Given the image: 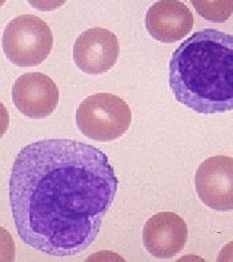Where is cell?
<instances>
[{
    "label": "cell",
    "instance_id": "obj_1",
    "mask_svg": "<svg viewBox=\"0 0 233 262\" xmlns=\"http://www.w3.org/2000/svg\"><path fill=\"white\" fill-rule=\"evenodd\" d=\"M119 180L108 157L69 139L33 142L19 151L10 177V205L19 238L52 256L89 249L112 206Z\"/></svg>",
    "mask_w": 233,
    "mask_h": 262
},
{
    "label": "cell",
    "instance_id": "obj_2",
    "mask_svg": "<svg viewBox=\"0 0 233 262\" xmlns=\"http://www.w3.org/2000/svg\"><path fill=\"white\" fill-rule=\"evenodd\" d=\"M169 84L177 101L198 114L233 110V35L195 32L172 55Z\"/></svg>",
    "mask_w": 233,
    "mask_h": 262
},
{
    "label": "cell",
    "instance_id": "obj_3",
    "mask_svg": "<svg viewBox=\"0 0 233 262\" xmlns=\"http://www.w3.org/2000/svg\"><path fill=\"white\" fill-rule=\"evenodd\" d=\"M131 110L114 94L102 93L87 97L77 109L78 128L88 138L110 142L121 137L131 126Z\"/></svg>",
    "mask_w": 233,
    "mask_h": 262
},
{
    "label": "cell",
    "instance_id": "obj_4",
    "mask_svg": "<svg viewBox=\"0 0 233 262\" xmlns=\"http://www.w3.org/2000/svg\"><path fill=\"white\" fill-rule=\"evenodd\" d=\"M53 45L51 28L37 16L16 17L3 31V52L10 62L19 67L41 64L51 54Z\"/></svg>",
    "mask_w": 233,
    "mask_h": 262
},
{
    "label": "cell",
    "instance_id": "obj_5",
    "mask_svg": "<svg viewBox=\"0 0 233 262\" xmlns=\"http://www.w3.org/2000/svg\"><path fill=\"white\" fill-rule=\"evenodd\" d=\"M196 189L206 206L219 212L233 210V159L215 156L197 168Z\"/></svg>",
    "mask_w": 233,
    "mask_h": 262
},
{
    "label": "cell",
    "instance_id": "obj_6",
    "mask_svg": "<svg viewBox=\"0 0 233 262\" xmlns=\"http://www.w3.org/2000/svg\"><path fill=\"white\" fill-rule=\"evenodd\" d=\"M120 55L119 40L112 31L93 28L82 32L75 41L73 58L84 73L98 75L108 72Z\"/></svg>",
    "mask_w": 233,
    "mask_h": 262
},
{
    "label": "cell",
    "instance_id": "obj_7",
    "mask_svg": "<svg viewBox=\"0 0 233 262\" xmlns=\"http://www.w3.org/2000/svg\"><path fill=\"white\" fill-rule=\"evenodd\" d=\"M16 108L30 119H44L56 110L59 92L52 78L44 73L31 72L19 76L12 88Z\"/></svg>",
    "mask_w": 233,
    "mask_h": 262
},
{
    "label": "cell",
    "instance_id": "obj_8",
    "mask_svg": "<svg viewBox=\"0 0 233 262\" xmlns=\"http://www.w3.org/2000/svg\"><path fill=\"white\" fill-rule=\"evenodd\" d=\"M187 225L183 217L161 212L150 217L143 229V243L153 256L168 259L176 256L186 243Z\"/></svg>",
    "mask_w": 233,
    "mask_h": 262
},
{
    "label": "cell",
    "instance_id": "obj_9",
    "mask_svg": "<svg viewBox=\"0 0 233 262\" xmlns=\"http://www.w3.org/2000/svg\"><path fill=\"white\" fill-rule=\"evenodd\" d=\"M150 35L162 43H175L192 31L195 19L192 11L178 0H159L150 7L146 18Z\"/></svg>",
    "mask_w": 233,
    "mask_h": 262
},
{
    "label": "cell",
    "instance_id": "obj_10",
    "mask_svg": "<svg viewBox=\"0 0 233 262\" xmlns=\"http://www.w3.org/2000/svg\"><path fill=\"white\" fill-rule=\"evenodd\" d=\"M196 12L206 20L223 24L233 14V0H190Z\"/></svg>",
    "mask_w": 233,
    "mask_h": 262
},
{
    "label": "cell",
    "instance_id": "obj_11",
    "mask_svg": "<svg viewBox=\"0 0 233 262\" xmlns=\"http://www.w3.org/2000/svg\"><path fill=\"white\" fill-rule=\"evenodd\" d=\"M67 0H28V3L34 8V9L48 12L57 9L65 5Z\"/></svg>",
    "mask_w": 233,
    "mask_h": 262
},
{
    "label": "cell",
    "instance_id": "obj_12",
    "mask_svg": "<svg viewBox=\"0 0 233 262\" xmlns=\"http://www.w3.org/2000/svg\"><path fill=\"white\" fill-rule=\"evenodd\" d=\"M218 260H220V261L233 260V242L224 247L223 251L221 252L220 255H219Z\"/></svg>",
    "mask_w": 233,
    "mask_h": 262
}]
</instances>
